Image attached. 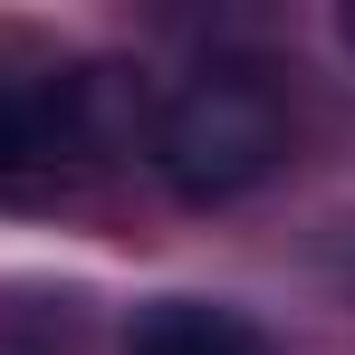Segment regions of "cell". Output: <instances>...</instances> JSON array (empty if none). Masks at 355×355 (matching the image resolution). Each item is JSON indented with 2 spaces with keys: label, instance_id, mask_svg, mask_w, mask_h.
Segmentation results:
<instances>
[{
  "label": "cell",
  "instance_id": "obj_1",
  "mask_svg": "<svg viewBox=\"0 0 355 355\" xmlns=\"http://www.w3.org/2000/svg\"><path fill=\"white\" fill-rule=\"evenodd\" d=\"M144 144H154V173L173 182L182 202L211 211V202L259 192V182L288 164V96H279L259 67L211 58V67H192L173 96L154 106Z\"/></svg>",
  "mask_w": 355,
  "mask_h": 355
},
{
  "label": "cell",
  "instance_id": "obj_4",
  "mask_svg": "<svg viewBox=\"0 0 355 355\" xmlns=\"http://www.w3.org/2000/svg\"><path fill=\"white\" fill-rule=\"evenodd\" d=\"M336 39H346V49H355V10H346V19H336Z\"/></svg>",
  "mask_w": 355,
  "mask_h": 355
},
{
  "label": "cell",
  "instance_id": "obj_3",
  "mask_svg": "<svg viewBox=\"0 0 355 355\" xmlns=\"http://www.w3.org/2000/svg\"><path fill=\"white\" fill-rule=\"evenodd\" d=\"M125 355H279V346H269L259 317H240L221 297H154V307L135 317Z\"/></svg>",
  "mask_w": 355,
  "mask_h": 355
},
{
  "label": "cell",
  "instance_id": "obj_2",
  "mask_svg": "<svg viewBox=\"0 0 355 355\" xmlns=\"http://www.w3.org/2000/svg\"><path fill=\"white\" fill-rule=\"evenodd\" d=\"M116 144V67L77 58H10L0 67V202L10 211H49Z\"/></svg>",
  "mask_w": 355,
  "mask_h": 355
}]
</instances>
